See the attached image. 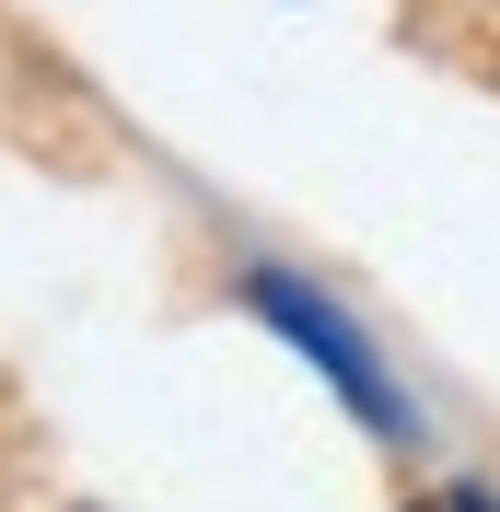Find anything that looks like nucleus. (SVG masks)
I'll return each instance as SVG.
<instances>
[{
    "instance_id": "obj_2",
    "label": "nucleus",
    "mask_w": 500,
    "mask_h": 512,
    "mask_svg": "<svg viewBox=\"0 0 500 512\" xmlns=\"http://www.w3.org/2000/svg\"><path fill=\"white\" fill-rule=\"evenodd\" d=\"M454 512H500V501H489V489H454Z\"/></svg>"
},
{
    "instance_id": "obj_1",
    "label": "nucleus",
    "mask_w": 500,
    "mask_h": 512,
    "mask_svg": "<svg viewBox=\"0 0 500 512\" xmlns=\"http://www.w3.org/2000/svg\"><path fill=\"white\" fill-rule=\"evenodd\" d=\"M245 303H256L268 326H280V338H291V350H303L326 384H338V396H349L361 419H373L384 443H407V396L384 384V361L361 350V326H349L338 303H314V291H303V280H280V268H256V280H245Z\"/></svg>"
},
{
    "instance_id": "obj_3",
    "label": "nucleus",
    "mask_w": 500,
    "mask_h": 512,
    "mask_svg": "<svg viewBox=\"0 0 500 512\" xmlns=\"http://www.w3.org/2000/svg\"><path fill=\"white\" fill-rule=\"evenodd\" d=\"M419 512H442V501H419Z\"/></svg>"
}]
</instances>
